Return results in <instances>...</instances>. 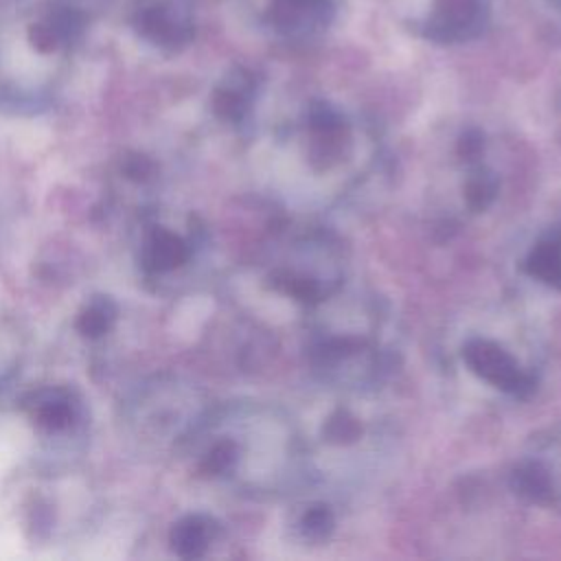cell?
<instances>
[{"mask_svg":"<svg viewBox=\"0 0 561 561\" xmlns=\"http://www.w3.org/2000/svg\"><path fill=\"white\" fill-rule=\"evenodd\" d=\"M138 33L164 48H178L191 37V20L186 9L173 0H153L136 11Z\"/></svg>","mask_w":561,"mask_h":561,"instance_id":"obj_5","label":"cell"},{"mask_svg":"<svg viewBox=\"0 0 561 561\" xmlns=\"http://www.w3.org/2000/svg\"><path fill=\"white\" fill-rule=\"evenodd\" d=\"M274 285L280 291H285L291 298L302 300V302H318L322 298V285L313 276H307V274L283 272V274L276 276Z\"/></svg>","mask_w":561,"mask_h":561,"instance_id":"obj_12","label":"cell"},{"mask_svg":"<svg viewBox=\"0 0 561 561\" xmlns=\"http://www.w3.org/2000/svg\"><path fill=\"white\" fill-rule=\"evenodd\" d=\"M116 318L118 305L110 296H94L77 316V329L85 337H101L107 331H112Z\"/></svg>","mask_w":561,"mask_h":561,"instance_id":"obj_9","label":"cell"},{"mask_svg":"<svg viewBox=\"0 0 561 561\" xmlns=\"http://www.w3.org/2000/svg\"><path fill=\"white\" fill-rule=\"evenodd\" d=\"M136 436L140 438H184L191 434L188 421L184 416L182 390L175 383H145L140 386L127 403L125 412Z\"/></svg>","mask_w":561,"mask_h":561,"instance_id":"obj_1","label":"cell"},{"mask_svg":"<svg viewBox=\"0 0 561 561\" xmlns=\"http://www.w3.org/2000/svg\"><path fill=\"white\" fill-rule=\"evenodd\" d=\"M462 359L471 368V373L508 394L528 397L535 390V377L524 373L513 355L493 340H469L462 348Z\"/></svg>","mask_w":561,"mask_h":561,"instance_id":"obj_3","label":"cell"},{"mask_svg":"<svg viewBox=\"0 0 561 561\" xmlns=\"http://www.w3.org/2000/svg\"><path fill=\"white\" fill-rule=\"evenodd\" d=\"M508 484L519 497L535 504H548L554 495L552 473L539 460H526L517 465L511 473Z\"/></svg>","mask_w":561,"mask_h":561,"instance_id":"obj_8","label":"cell"},{"mask_svg":"<svg viewBox=\"0 0 561 561\" xmlns=\"http://www.w3.org/2000/svg\"><path fill=\"white\" fill-rule=\"evenodd\" d=\"M484 149V136L478 129H467L458 140V156L465 160H476Z\"/></svg>","mask_w":561,"mask_h":561,"instance_id":"obj_15","label":"cell"},{"mask_svg":"<svg viewBox=\"0 0 561 561\" xmlns=\"http://www.w3.org/2000/svg\"><path fill=\"white\" fill-rule=\"evenodd\" d=\"M248 103H250V85L243 83L241 79L228 81L215 94V110L219 116L228 121H239L245 114Z\"/></svg>","mask_w":561,"mask_h":561,"instance_id":"obj_11","label":"cell"},{"mask_svg":"<svg viewBox=\"0 0 561 561\" xmlns=\"http://www.w3.org/2000/svg\"><path fill=\"white\" fill-rule=\"evenodd\" d=\"M524 270L533 278L561 289V228L550 230L530 248Z\"/></svg>","mask_w":561,"mask_h":561,"instance_id":"obj_7","label":"cell"},{"mask_svg":"<svg viewBox=\"0 0 561 561\" xmlns=\"http://www.w3.org/2000/svg\"><path fill=\"white\" fill-rule=\"evenodd\" d=\"M195 254L193 234L167 224H147L138 243V265L147 280H160L184 267Z\"/></svg>","mask_w":561,"mask_h":561,"instance_id":"obj_2","label":"cell"},{"mask_svg":"<svg viewBox=\"0 0 561 561\" xmlns=\"http://www.w3.org/2000/svg\"><path fill=\"white\" fill-rule=\"evenodd\" d=\"M333 511L327 504H311L302 517H300V533L302 537L311 539V541H320L324 537H329V533L333 530Z\"/></svg>","mask_w":561,"mask_h":561,"instance_id":"obj_13","label":"cell"},{"mask_svg":"<svg viewBox=\"0 0 561 561\" xmlns=\"http://www.w3.org/2000/svg\"><path fill=\"white\" fill-rule=\"evenodd\" d=\"M217 535V524L208 515H186L178 519L169 533L171 550L182 559H199Z\"/></svg>","mask_w":561,"mask_h":561,"instance_id":"obj_6","label":"cell"},{"mask_svg":"<svg viewBox=\"0 0 561 561\" xmlns=\"http://www.w3.org/2000/svg\"><path fill=\"white\" fill-rule=\"evenodd\" d=\"M324 434L329 440H335V443H348V440H355L359 436V425L353 416H348L346 412H335L329 421H327V427H324Z\"/></svg>","mask_w":561,"mask_h":561,"instance_id":"obj_14","label":"cell"},{"mask_svg":"<svg viewBox=\"0 0 561 561\" xmlns=\"http://www.w3.org/2000/svg\"><path fill=\"white\" fill-rule=\"evenodd\" d=\"M497 188H500L497 175L493 171L480 167L465 182V202L476 213L486 210L493 204Z\"/></svg>","mask_w":561,"mask_h":561,"instance_id":"obj_10","label":"cell"},{"mask_svg":"<svg viewBox=\"0 0 561 561\" xmlns=\"http://www.w3.org/2000/svg\"><path fill=\"white\" fill-rule=\"evenodd\" d=\"M24 410L46 436H66L85 419L81 397L68 386H44L31 392L24 401Z\"/></svg>","mask_w":561,"mask_h":561,"instance_id":"obj_4","label":"cell"}]
</instances>
